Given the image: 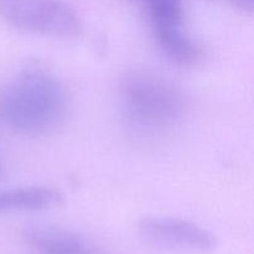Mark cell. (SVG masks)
I'll return each instance as SVG.
<instances>
[{
  "mask_svg": "<svg viewBox=\"0 0 254 254\" xmlns=\"http://www.w3.org/2000/svg\"><path fill=\"white\" fill-rule=\"evenodd\" d=\"M222 1L227 2L235 9L240 10L241 12L245 14H252L254 7V0H222Z\"/></svg>",
  "mask_w": 254,
  "mask_h": 254,
  "instance_id": "obj_9",
  "label": "cell"
},
{
  "mask_svg": "<svg viewBox=\"0 0 254 254\" xmlns=\"http://www.w3.org/2000/svg\"><path fill=\"white\" fill-rule=\"evenodd\" d=\"M0 20L14 29L52 39H77L83 21L62 0H0Z\"/></svg>",
  "mask_w": 254,
  "mask_h": 254,
  "instance_id": "obj_3",
  "label": "cell"
},
{
  "mask_svg": "<svg viewBox=\"0 0 254 254\" xmlns=\"http://www.w3.org/2000/svg\"><path fill=\"white\" fill-rule=\"evenodd\" d=\"M62 203L61 191L50 186H25L0 191V213L49 210Z\"/></svg>",
  "mask_w": 254,
  "mask_h": 254,
  "instance_id": "obj_6",
  "label": "cell"
},
{
  "mask_svg": "<svg viewBox=\"0 0 254 254\" xmlns=\"http://www.w3.org/2000/svg\"><path fill=\"white\" fill-rule=\"evenodd\" d=\"M24 241L31 254H102L88 238L57 226H31L25 230Z\"/></svg>",
  "mask_w": 254,
  "mask_h": 254,
  "instance_id": "obj_5",
  "label": "cell"
},
{
  "mask_svg": "<svg viewBox=\"0 0 254 254\" xmlns=\"http://www.w3.org/2000/svg\"><path fill=\"white\" fill-rule=\"evenodd\" d=\"M72 97L64 82L44 67L22 69L0 98V118L24 136H45L64 127L71 116Z\"/></svg>",
  "mask_w": 254,
  "mask_h": 254,
  "instance_id": "obj_1",
  "label": "cell"
},
{
  "mask_svg": "<svg viewBox=\"0 0 254 254\" xmlns=\"http://www.w3.org/2000/svg\"><path fill=\"white\" fill-rule=\"evenodd\" d=\"M145 9L154 34L184 27L183 0H138Z\"/></svg>",
  "mask_w": 254,
  "mask_h": 254,
  "instance_id": "obj_8",
  "label": "cell"
},
{
  "mask_svg": "<svg viewBox=\"0 0 254 254\" xmlns=\"http://www.w3.org/2000/svg\"><path fill=\"white\" fill-rule=\"evenodd\" d=\"M161 51L180 66H193L202 56L201 47L184 27L154 34Z\"/></svg>",
  "mask_w": 254,
  "mask_h": 254,
  "instance_id": "obj_7",
  "label": "cell"
},
{
  "mask_svg": "<svg viewBox=\"0 0 254 254\" xmlns=\"http://www.w3.org/2000/svg\"><path fill=\"white\" fill-rule=\"evenodd\" d=\"M119 101L129 124L143 130H160L185 114L184 92L169 79L146 71L128 72L119 83Z\"/></svg>",
  "mask_w": 254,
  "mask_h": 254,
  "instance_id": "obj_2",
  "label": "cell"
},
{
  "mask_svg": "<svg viewBox=\"0 0 254 254\" xmlns=\"http://www.w3.org/2000/svg\"><path fill=\"white\" fill-rule=\"evenodd\" d=\"M139 235L150 245L166 250L210 253L217 248V238L195 222L165 216H148L139 221Z\"/></svg>",
  "mask_w": 254,
  "mask_h": 254,
  "instance_id": "obj_4",
  "label": "cell"
}]
</instances>
